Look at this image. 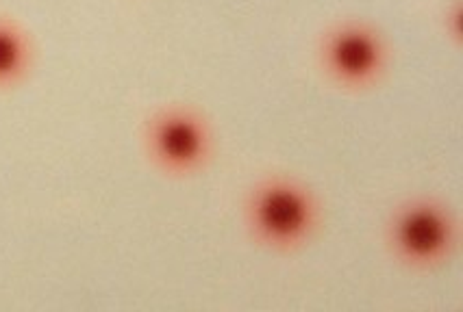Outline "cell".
<instances>
[{"mask_svg": "<svg viewBox=\"0 0 463 312\" xmlns=\"http://www.w3.org/2000/svg\"><path fill=\"white\" fill-rule=\"evenodd\" d=\"M142 152L159 174L192 179L209 168L215 154V133L207 113L190 102H165L144 117Z\"/></svg>", "mask_w": 463, "mask_h": 312, "instance_id": "cell-2", "label": "cell"}, {"mask_svg": "<svg viewBox=\"0 0 463 312\" xmlns=\"http://www.w3.org/2000/svg\"><path fill=\"white\" fill-rule=\"evenodd\" d=\"M246 233L274 254H296L314 241L322 224V202L303 179L285 171L263 174L241 204Z\"/></svg>", "mask_w": 463, "mask_h": 312, "instance_id": "cell-1", "label": "cell"}, {"mask_svg": "<svg viewBox=\"0 0 463 312\" xmlns=\"http://www.w3.org/2000/svg\"><path fill=\"white\" fill-rule=\"evenodd\" d=\"M37 61L35 37L14 15L0 14V91L20 87Z\"/></svg>", "mask_w": 463, "mask_h": 312, "instance_id": "cell-5", "label": "cell"}, {"mask_svg": "<svg viewBox=\"0 0 463 312\" xmlns=\"http://www.w3.org/2000/svg\"><path fill=\"white\" fill-rule=\"evenodd\" d=\"M316 63L328 83L344 91H368L383 83L392 66V46L373 20L337 18L316 40Z\"/></svg>", "mask_w": 463, "mask_h": 312, "instance_id": "cell-3", "label": "cell"}, {"mask_svg": "<svg viewBox=\"0 0 463 312\" xmlns=\"http://www.w3.org/2000/svg\"><path fill=\"white\" fill-rule=\"evenodd\" d=\"M459 241L452 208L441 197L418 193L392 208L385 222V247L401 267L435 271L450 261Z\"/></svg>", "mask_w": 463, "mask_h": 312, "instance_id": "cell-4", "label": "cell"}]
</instances>
